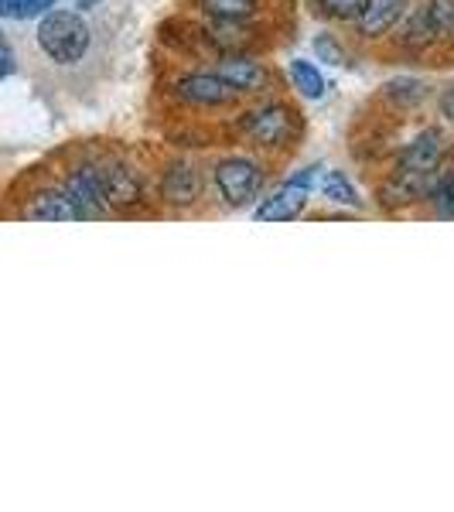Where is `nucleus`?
Masks as SVG:
<instances>
[{"label": "nucleus", "instance_id": "obj_1", "mask_svg": "<svg viewBox=\"0 0 454 512\" xmlns=\"http://www.w3.org/2000/svg\"><path fill=\"white\" fill-rule=\"evenodd\" d=\"M239 134L260 151H284L301 137V113L291 103L267 99L239 117Z\"/></svg>", "mask_w": 454, "mask_h": 512}, {"label": "nucleus", "instance_id": "obj_2", "mask_svg": "<svg viewBox=\"0 0 454 512\" xmlns=\"http://www.w3.org/2000/svg\"><path fill=\"white\" fill-rule=\"evenodd\" d=\"M38 45L55 65H76L86 59L89 45H93V31L79 11H55L41 14L38 21Z\"/></svg>", "mask_w": 454, "mask_h": 512}, {"label": "nucleus", "instance_id": "obj_3", "mask_svg": "<svg viewBox=\"0 0 454 512\" xmlns=\"http://www.w3.org/2000/svg\"><path fill=\"white\" fill-rule=\"evenodd\" d=\"M212 185L229 209H246L257 202L263 185H267V168L246 154H229L212 168Z\"/></svg>", "mask_w": 454, "mask_h": 512}, {"label": "nucleus", "instance_id": "obj_4", "mask_svg": "<svg viewBox=\"0 0 454 512\" xmlns=\"http://www.w3.org/2000/svg\"><path fill=\"white\" fill-rule=\"evenodd\" d=\"M96 171H99V185H103V195H106V205H110L113 216L120 212H130L134 205L144 202V175L130 164L127 158H99L93 161Z\"/></svg>", "mask_w": 454, "mask_h": 512}, {"label": "nucleus", "instance_id": "obj_5", "mask_svg": "<svg viewBox=\"0 0 454 512\" xmlns=\"http://www.w3.org/2000/svg\"><path fill=\"white\" fill-rule=\"evenodd\" d=\"M171 96L185 106H195V110H222V106L239 103V93L219 76L216 69L212 72H185V76H178L175 86H171Z\"/></svg>", "mask_w": 454, "mask_h": 512}, {"label": "nucleus", "instance_id": "obj_6", "mask_svg": "<svg viewBox=\"0 0 454 512\" xmlns=\"http://www.w3.org/2000/svg\"><path fill=\"white\" fill-rule=\"evenodd\" d=\"M62 192L69 195V202L79 219H110L113 216L110 205H106L103 185H99V171L93 161L76 164V168L65 171Z\"/></svg>", "mask_w": 454, "mask_h": 512}, {"label": "nucleus", "instance_id": "obj_7", "mask_svg": "<svg viewBox=\"0 0 454 512\" xmlns=\"http://www.w3.org/2000/svg\"><path fill=\"white\" fill-rule=\"evenodd\" d=\"M448 151H451V144H448V137H444V130L424 127L420 134H414L403 144L400 154H396V168L414 171V175H434V171L444 168Z\"/></svg>", "mask_w": 454, "mask_h": 512}, {"label": "nucleus", "instance_id": "obj_8", "mask_svg": "<svg viewBox=\"0 0 454 512\" xmlns=\"http://www.w3.org/2000/svg\"><path fill=\"white\" fill-rule=\"evenodd\" d=\"M202 192H205V178L192 161L178 158V161L164 164L161 181H158V195L168 209H178V212L192 209V205L202 202Z\"/></svg>", "mask_w": 454, "mask_h": 512}, {"label": "nucleus", "instance_id": "obj_9", "mask_svg": "<svg viewBox=\"0 0 454 512\" xmlns=\"http://www.w3.org/2000/svg\"><path fill=\"white\" fill-rule=\"evenodd\" d=\"M410 0H366L356 18V35L362 41H383L407 18Z\"/></svg>", "mask_w": 454, "mask_h": 512}, {"label": "nucleus", "instance_id": "obj_10", "mask_svg": "<svg viewBox=\"0 0 454 512\" xmlns=\"http://www.w3.org/2000/svg\"><path fill=\"white\" fill-rule=\"evenodd\" d=\"M216 72L236 89L239 96H260V93H267V89H270V69L260 59H253L250 52L222 55Z\"/></svg>", "mask_w": 454, "mask_h": 512}, {"label": "nucleus", "instance_id": "obj_11", "mask_svg": "<svg viewBox=\"0 0 454 512\" xmlns=\"http://www.w3.org/2000/svg\"><path fill=\"white\" fill-rule=\"evenodd\" d=\"M396 41H400L403 52H414V55H424L431 52V48L441 45V38H437V28L431 21V14H427V7H410L407 18L400 21V35H396Z\"/></svg>", "mask_w": 454, "mask_h": 512}, {"label": "nucleus", "instance_id": "obj_12", "mask_svg": "<svg viewBox=\"0 0 454 512\" xmlns=\"http://www.w3.org/2000/svg\"><path fill=\"white\" fill-rule=\"evenodd\" d=\"M308 195L304 188H294V185H284L277 188L274 195H267L263 202L253 209V219L257 222H291L308 209Z\"/></svg>", "mask_w": 454, "mask_h": 512}, {"label": "nucleus", "instance_id": "obj_13", "mask_svg": "<svg viewBox=\"0 0 454 512\" xmlns=\"http://www.w3.org/2000/svg\"><path fill=\"white\" fill-rule=\"evenodd\" d=\"M24 219H35V222H76V209H72L69 195L59 188H41L38 195L28 198L24 205Z\"/></svg>", "mask_w": 454, "mask_h": 512}, {"label": "nucleus", "instance_id": "obj_14", "mask_svg": "<svg viewBox=\"0 0 454 512\" xmlns=\"http://www.w3.org/2000/svg\"><path fill=\"white\" fill-rule=\"evenodd\" d=\"M205 45L212 48V52L219 55H243L253 48V31L246 28V24H222V21H209L202 31Z\"/></svg>", "mask_w": 454, "mask_h": 512}, {"label": "nucleus", "instance_id": "obj_15", "mask_svg": "<svg viewBox=\"0 0 454 512\" xmlns=\"http://www.w3.org/2000/svg\"><path fill=\"white\" fill-rule=\"evenodd\" d=\"M205 21L222 24H250L260 14V0H198Z\"/></svg>", "mask_w": 454, "mask_h": 512}, {"label": "nucleus", "instance_id": "obj_16", "mask_svg": "<svg viewBox=\"0 0 454 512\" xmlns=\"http://www.w3.org/2000/svg\"><path fill=\"white\" fill-rule=\"evenodd\" d=\"M383 96H386V103H390L393 110L407 113V110H417V106L427 103V96H431V86H427L424 79H417V76H400V79L386 82Z\"/></svg>", "mask_w": 454, "mask_h": 512}, {"label": "nucleus", "instance_id": "obj_17", "mask_svg": "<svg viewBox=\"0 0 454 512\" xmlns=\"http://www.w3.org/2000/svg\"><path fill=\"white\" fill-rule=\"evenodd\" d=\"M318 188L328 202H338V205H345V209H362V205H366L359 195V188L352 185V178L345 175V171H325L318 181Z\"/></svg>", "mask_w": 454, "mask_h": 512}, {"label": "nucleus", "instance_id": "obj_18", "mask_svg": "<svg viewBox=\"0 0 454 512\" xmlns=\"http://www.w3.org/2000/svg\"><path fill=\"white\" fill-rule=\"evenodd\" d=\"M287 72H291L294 89H297V93H301L304 99H325L328 82H325V76H321V69H318L315 62L294 59L291 65H287Z\"/></svg>", "mask_w": 454, "mask_h": 512}, {"label": "nucleus", "instance_id": "obj_19", "mask_svg": "<svg viewBox=\"0 0 454 512\" xmlns=\"http://www.w3.org/2000/svg\"><path fill=\"white\" fill-rule=\"evenodd\" d=\"M427 202H431L437 219H454V178L444 168H441V175H437L431 195H427Z\"/></svg>", "mask_w": 454, "mask_h": 512}, {"label": "nucleus", "instance_id": "obj_20", "mask_svg": "<svg viewBox=\"0 0 454 512\" xmlns=\"http://www.w3.org/2000/svg\"><path fill=\"white\" fill-rule=\"evenodd\" d=\"M55 7V0H0V18L11 21H31L41 18Z\"/></svg>", "mask_w": 454, "mask_h": 512}, {"label": "nucleus", "instance_id": "obj_21", "mask_svg": "<svg viewBox=\"0 0 454 512\" xmlns=\"http://www.w3.org/2000/svg\"><path fill=\"white\" fill-rule=\"evenodd\" d=\"M366 0H315V11L321 18L338 21V24H356L359 11Z\"/></svg>", "mask_w": 454, "mask_h": 512}, {"label": "nucleus", "instance_id": "obj_22", "mask_svg": "<svg viewBox=\"0 0 454 512\" xmlns=\"http://www.w3.org/2000/svg\"><path fill=\"white\" fill-rule=\"evenodd\" d=\"M424 7L437 28V38H441L444 45H451L454 41V0H427Z\"/></svg>", "mask_w": 454, "mask_h": 512}, {"label": "nucleus", "instance_id": "obj_23", "mask_svg": "<svg viewBox=\"0 0 454 512\" xmlns=\"http://www.w3.org/2000/svg\"><path fill=\"white\" fill-rule=\"evenodd\" d=\"M311 48H315L318 62H325V65H349V52H345V45L332 35V31H318L315 41H311Z\"/></svg>", "mask_w": 454, "mask_h": 512}, {"label": "nucleus", "instance_id": "obj_24", "mask_svg": "<svg viewBox=\"0 0 454 512\" xmlns=\"http://www.w3.org/2000/svg\"><path fill=\"white\" fill-rule=\"evenodd\" d=\"M321 175H325V168H318V164H311V168H304V171H297V175L287 181V185H294V188H304V192H315L318 188V181Z\"/></svg>", "mask_w": 454, "mask_h": 512}, {"label": "nucleus", "instance_id": "obj_25", "mask_svg": "<svg viewBox=\"0 0 454 512\" xmlns=\"http://www.w3.org/2000/svg\"><path fill=\"white\" fill-rule=\"evenodd\" d=\"M18 69V62H14V52H11V45H7V38H4V31H0V82H4L11 72Z\"/></svg>", "mask_w": 454, "mask_h": 512}, {"label": "nucleus", "instance_id": "obj_26", "mask_svg": "<svg viewBox=\"0 0 454 512\" xmlns=\"http://www.w3.org/2000/svg\"><path fill=\"white\" fill-rule=\"evenodd\" d=\"M437 113L444 117V123H451V127H454V82L444 89L441 96H437Z\"/></svg>", "mask_w": 454, "mask_h": 512}, {"label": "nucleus", "instance_id": "obj_27", "mask_svg": "<svg viewBox=\"0 0 454 512\" xmlns=\"http://www.w3.org/2000/svg\"><path fill=\"white\" fill-rule=\"evenodd\" d=\"M76 4L82 7V11H89V7H99L103 0H76Z\"/></svg>", "mask_w": 454, "mask_h": 512}, {"label": "nucleus", "instance_id": "obj_28", "mask_svg": "<svg viewBox=\"0 0 454 512\" xmlns=\"http://www.w3.org/2000/svg\"><path fill=\"white\" fill-rule=\"evenodd\" d=\"M444 171H448V175L454 178V151H448V161H444Z\"/></svg>", "mask_w": 454, "mask_h": 512}]
</instances>
